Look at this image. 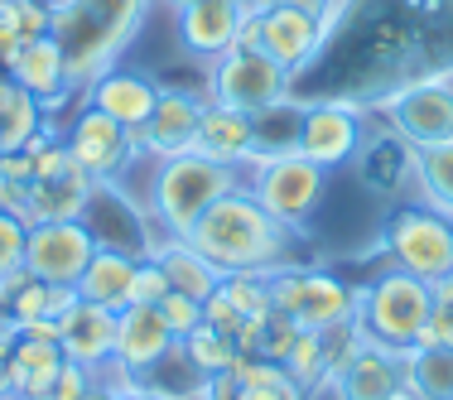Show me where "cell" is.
<instances>
[{
  "instance_id": "cell-1",
  "label": "cell",
  "mask_w": 453,
  "mask_h": 400,
  "mask_svg": "<svg viewBox=\"0 0 453 400\" xmlns=\"http://www.w3.org/2000/svg\"><path fill=\"white\" fill-rule=\"evenodd\" d=\"M295 232L299 227H289L275 212H265L251 188H232L226 198H218L193 222L188 242L222 275H275L285 265H299L295 261Z\"/></svg>"
},
{
  "instance_id": "cell-2",
  "label": "cell",
  "mask_w": 453,
  "mask_h": 400,
  "mask_svg": "<svg viewBox=\"0 0 453 400\" xmlns=\"http://www.w3.org/2000/svg\"><path fill=\"white\" fill-rule=\"evenodd\" d=\"M150 15V0H63L53 5V29L68 68V88L88 92L106 68L121 63Z\"/></svg>"
},
{
  "instance_id": "cell-3",
  "label": "cell",
  "mask_w": 453,
  "mask_h": 400,
  "mask_svg": "<svg viewBox=\"0 0 453 400\" xmlns=\"http://www.w3.org/2000/svg\"><path fill=\"white\" fill-rule=\"evenodd\" d=\"M232 188H242V169L218 165V159L198 155V150L155 159L145 208H150V222H155L159 242H169V236H188L193 222H198L218 198H226Z\"/></svg>"
},
{
  "instance_id": "cell-4",
  "label": "cell",
  "mask_w": 453,
  "mask_h": 400,
  "mask_svg": "<svg viewBox=\"0 0 453 400\" xmlns=\"http://www.w3.org/2000/svg\"><path fill=\"white\" fill-rule=\"evenodd\" d=\"M429 319H434V285L405 275V270H386L381 280L357 289V319L352 323L372 348L405 357L410 348H419Z\"/></svg>"
},
{
  "instance_id": "cell-5",
  "label": "cell",
  "mask_w": 453,
  "mask_h": 400,
  "mask_svg": "<svg viewBox=\"0 0 453 400\" xmlns=\"http://www.w3.org/2000/svg\"><path fill=\"white\" fill-rule=\"evenodd\" d=\"M265 285H271V309L285 313L299 333H333L357 319V289L342 285L328 270L285 265L265 275Z\"/></svg>"
},
{
  "instance_id": "cell-6",
  "label": "cell",
  "mask_w": 453,
  "mask_h": 400,
  "mask_svg": "<svg viewBox=\"0 0 453 400\" xmlns=\"http://www.w3.org/2000/svg\"><path fill=\"white\" fill-rule=\"evenodd\" d=\"M242 169H251V179H242V188H251L256 203L289 227H304L319 212L323 193H328V169H319L314 159H304V155L246 159Z\"/></svg>"
},
{
  "instance_id": "cell-7",
  "label": "cell",
  "mask_w": 453,
  "mask_h": 400,
  "mask_svg": "<svg viewBox=\"0 0 453 400\" xmlns=\"http://www.w3.org/2000/svg\"><path fill=\"white\" fill-rule=\"evenodd\" d=\"M78 222L92 232V242L102 246V251H121V256L145 261V256H155V246H159L150 208L126 193L121 179H96L88 203H82V212H78Z\"/></svg>"
},
{
  "instance_id": "cell-8",
  "label": "cell",
  "mask_w": 453,
  "mask_h": 400,
  "mask_svg": "<svg viewBox=\"0 0 453 400\" xmlns=\"http://www.w3.org/2000/svg\"><path fill=\"white\" fill-rule=\"evenodd\" d=\"M386 251H391L395 270L425 280V285H439L453 275V218L425 208V203L401 208L386 222Z\"/></svg>"
},
{
  "instance_id": "cell-9",
  "label": "cell",
  "mask_w": 453,
  "mask_h": 400,
  "mask_svg": "<svg viewBox=\"0 0 453 400\" xmlns=\"http://www.w3.org/2000/svg\"><path fill=\"white\" fill-rule=\"evenodd\" d=\"M289 73L261 49H226L222 58L208 63V102H222L232 112H265V106L289 96Z\"/></svg>"
},
{
  "instance_id": "cell-10",
  "label": "cell",
  "mask_w": 453,
  "mask_h": 400,
  "mask_svg": "<svg viewBox=\"0 0 453 400\" xmlns=\"http://www.w3.org/2000/svg\"><path fill=\"white\" fill-rule=\"evenodd\" d=\"M63 140H68L73 165H78L82 174H92V179H121L126 169H131V159H140L135 135L126 131L121 121H111L106 112L88 106V102L78 106V116H73V126L63 131Z\"/></svg>"
},
{
  "instance_id": "cell-11",
  "label": "cell",
  "mask_w": 453,
  "mask_h": 400,
  "mask_svg": "<svg viewBox=\"0 0 453 400\" xmlns=\"http://www.w3.org/2000/svg\"><path fill=\"white\" fill-rule=\"evenodd\" d=\"M386 112H391V131L415 150L449 145L453 140V88L444 78L405 82V88L386 102Z\"/></svg>"
},
{
  "instance_id": "cell-12",
  "label": "cell",
  "mask_w": 453,
  "mask_h": 400,
  "mask_svg": "<svg viewBox=\"0 0 453 400\" xmlns=\"http://www.w3.org/2000/svg\"><path fill=\"white\" fill-rule=\"evenodd\" d=\"M96 256L92 232L78 218L73 222H39L29 227V246H25V270L44 285H73L78 289L82 270Z\"/></svg>"
},
{
  "instance_id": "cell-13",
  "label": "cell",
  "mask_w": 453,
  "mask_h": 400,
  "mask_svg": "<svg viewBox=\"0 0 453 400\" xmlns=\"http://www.w3.org/2000/svg\"><path fill=\"white\" fill-rule=\"evenodd\" d=\"M362 145H366V131H362V112H357L352 102L333 96V102H309V106H304V126H299V155L314 159L319 169L352 165Z\"/></svg>"
},
{
  "instance_id": "cell-14",
  "label": "cell",
  "mask_w": 453,
  "mask_h": 400,
  "mask_svg": "<svg viewBox=\"0 0 453 400\" xmlns=\"http://www.w3.org/2000/svg\"><path fill=\"white\" fill-rule=\"evenodd\" d=\"M203 106H208V92H188V88H159V102L150 112V121L140 126L135 150L140 159H169L193 150L198 140V121H203Z\"/></svg>"
},
{
  "instance_id": "cell-15",
  "label": "cell",
  "mask_w": 453,
  "mask_h": 400,
  "mask_svg": "<svg viewBox=\"0 0 453 400\" xmlns=\"http://www.w3.org/2000/svg\"><path fill=\"white\" fill-rule=\"evenodd\" d=\"M0 73H5L15 88H25L35 102H44V112H58V102H73L68 68H63V49H58L53 35L25 39L19 49L0 53Z\"/></svg>"
},
{
  "instance_id": "cell-16",
  "label": "cell",
  "mask_w": 453,
  "mask_h": 400,
  "mask_svg": "<svg viewBox=\"0 0 453 400\" xmlns=\"http://www.w3.org/2000/svg\"><path fill=\"white\" fill-rule=\"evenodd\" d=\"M323 44H328L323 19L304 15V10H289V5L261 10V44H256V49H261L265 58H275L289 78H299V73H304L309 63L323 53Z\"/></svg>"
},
{
  "instance_id": "cell-17",
  "label": "cell",
  "mask_w": 453,
  "mask_h": 400,
  "mask_svg": "<svg viewBox=\"0 0 453 400\" xmlns=\"http://www.w3.org/2000/svg\"><path fill=\"white\" fill-rule=\"evenodd\" d=\"M242 19H246V0H193V5L174 10L179 44L198 63H212L226 49H236Z\"/></svg>"
},
{
  "instance_id": "cell-18",
  "label": "cell",
  "mask_w": 453,
  "mask_h": 400,
  "mask_svg": "<svg viewBox=\"0 0 453 400\" xmlns=\"http://www.w3.org/2000/svg\"><path fill=\"white\" fill-rule=\"evenodd\" d=\"M179 348L174 328L165 323V313H159V304H131L116 313V362L131 366L135 381L150 372V366H159L169 352Z\"/></svg>"
},
{
  "instance_id": "cell-19",
  "label": "cell",
  "mask_w": 453,
  "mask_h": 400,
  "mask_svg": "<svg viewBox=\"0 0 453 400\" xmlns=\"http://www.w3.org/2000/svg\"><path fill=\"white\" fill-rule=\"evenodd\" d=\"M328 386L338 400H395L405 391V362H401V352L362 342V348L333 372Z\"/></svg>"
},
{
  "instance_id": "cell-20",
  "label": "cell",
  "mask_w": 453,
  "mask_h": 400,
  "mask_svg": "<svg viewBox=\"0 0 453 400\" xmlns=\"http://www.w3.org/2000/svg\"><path fill=\"white\" fill-rule=\"evenodd\" d=\"M82 102L96 106V112H106L111 121H121L126 131H140V126L150 121V112H155V102H159V82L145 78L140 68L116 63V68H106L102 78L82 92Z\"/></svg>"
},
{
  "instance_id": "cell-21",
  "label": "cell",
  "mask_w": 453,
  "mask_h": 400,
  "mask_svg": "<svg viewBox=\"0 0 453 400\" xmlns=\"http://www.w3.org/2000/svg\"><path fill=\"white\" fill-rule=\"evenodd\" d=\"M58 348L68 362L96 372V366L116 352V313L92 304V299H73V304L58 313Z\"/></svg>"
},
{
  "instance_id": "cell-22",
  "label": "cell",
  "mask_w": 453,
  "mask_h": 400,
  "mask_svg": "<svg viewBox=\"0 0 453 400\" xmlns=\"http://www.w3.org/2000/svg\"><path fill=\"white\" fill-rule=\"evenodd\" d=\"M92 174H82L78 165L73 169H63V174H53V179H35L25 188V203H19V218H25L29 227H39V222H73L82 212V203H88V193H92Z\"/></svg>"
},
{
  "instance_id": "cell-23",
  "label": "cell",
  "mask_w": 453,
  "mask_h": 400,
  "mask_svg": "<svg viewBox=\"0 0 453 400\" xmlns=\"http://www.w3.org/2000/svg\"><path fill=\"white\" fill-rule=\"evenodd\" d=\"M193 150H198V155H208V159H218V165L242 169L246 159L256 155V145H251V116L232 112V106H222V102H208V106H203V121H198V140H193Z\"/></svg>"
},
{
  "instance_id": "cell-24",
  "label": "cell",
  "mask_w": 453,
  "mask_h": 400,
  "mask_svg": "<svg viewBox=\"0 0 453 400\" xmlns=\"http://www.w3.org/2000/svg\"><path fill=\"white\" fill-rule=\"evenodd\" d=\"M63 348L58 342H39V338H19L15 352L5 357L10 366V386H15V400H44L53 391V381H58L63 372Z\"/></svg>"
},
{
  "instance_id": "cell-25",
  "label": "cell",
  "mask_w": 453,
  "mask_h": 400,
  "mask_svg": "<svg viewBox=\"0 0 453 400\" xmlns=\"http://www.w3.org/2000/svg\"><path fill=\"white\" fill-rule=\"evenodd\" d=\"M135 256H121V251H102L96 246V256L88 261V270H82L78 280V299H92V304L121 313L131 309V285H135Z\"/></svg>"
},
{
  "instance_id": "cell-26",
  "label": "cell",
  "mask_w": 453,
  "mask_h": 400,
  "mask_svg": "<svg viewBox=\"0 0 453 400\" xmlns=\"http://www.w3.org/2000/svg\"><path fill=\"white\" fill-rule=\"evenodd\" d=\"M155 261L165 265L169 289H179V295L208 299L212 289L222 285V270L212 265L203 251H193V242H188V236H169V242H159V246H155Z\"/></svg>"
},
{
  "instance_id": "cell-27",
  "label": "cell",
  "mask_w": 453,
  "mask_h": 400,
  "mask_svg": "<svg viewBox=\"0 0 453 400\" xmlns=\"http://www.w3.org/2000/svg\"><path fill=\"white\" fill-rule=\"evenodd\" d=\"M405 391L415 400H453V342H425L405 357Z\"/></svg>"
},
{
  "instance_id": "cell-28",
  "label": "cell",
  "mask_w": 453,
  "mask_h": 400,
  "mask_svg": "<svg viewBox=\"0 0 453 400\" xmlns=\"http://www.w3.org/2000/svg\"><path fill=\"white\" fill-rule=\"evenodd\" d=\"M299 126H304V102H275L265 112L251 116V159H280V155H299Z\"/></svg>"
},
{
  "instance_id": "cell-29",
  "label": "cell",
  "mask_w": 453,
  "mask_h": 400,
  "mask_svg": "<svg viewBox=\"0 0 453 400\" xmlns=\"http://www.w3.org/2000/svg\"><path fill=\"white\" fill-rule=\"evenodd\" d=\"M415 193H419L425 208L453 218V140H449V145L419 150V159H415Z\"/></svg>"
},
{
  "instance_id": "cell-30",
  "label": "cell",
  "mask_w": 453,
  "mask_h": 400,
  "mask_svg": "<svg viewBox=\"0 0 453 400\" xmlns=\"http://www.w3.org/2000/svg\"><path fill=\"white\" fill-rule=\"evenodd\" d=\"M49 126V112L44 102H35L25 88L10 92V102L0 106V155H19L39 131Z\"/></svg>"
},
{
  "instance_id": "cell-31",
  "label": "cell",
  "mask_w": 453,
  "mask_h": 400,
  "mask_svg": "<svg viewBox=\"0 0 453 400\" xmlns=\"http://www.w3.org/2000/svg\"><path fill=\"white\" fill-rule=\"evenodd\" d=\"M285 372L295 376L309 396H314L319 386H328V376H333L328 338H323V333H295V342H289V352H285Z\"/></svg>"
},
{
  "instance_id": "cell-32",
  "label": "cell",
  "mask_w": 453,
  "mask_h": 400,
  "mask_svg": "<svg viewBox=\"0 0 453 400\" xmlns=\"http://www.w3.org/2000/svg\"><path fill=\"white\" fill-rule=\"evenodd\" d=\"M179 348H183V357H188L203 376H222V372H232V362H236L232 333L212 328V323H198L188 338H179Z\"/></svg>"
},
{
  "instance_id": "cell-33",
  "label": "cell",
  "mask_w": 453,
  "mask_h": 400,
  "mask_svg": "<svg viewBox=\"0 0 453 400\" xmlns=\"http://www.w3.org/2000/svg\"><path fill=\"white\" fill-rule=\"evenodd\" d=\"M218 295L242 319H265L271 313V285H265V275H222Z\"/></svg>"
},
{
  "instance_id": "cell-34",
  "label": "cell",
  "mask_w": 453,
  "mask_h": 400,
  "mask_svg": "<svg viewBox=\"0 0 453 400\" xmlns=\"http://www.w3.org/2000/svg\"><path fill=\"white\" fill-rule=\"evenodd\" d=\"M25 246H29V222L19 212L0 208V275L25 270Z\"/></svg>"
},
{
  "instance_id": "cell-35",
  "label": "cell",
  "mask_w": 453,
  "mask_h": 400,
  "mask_svg": "<svg viewBox=\"0 0 453 400\" xmlns=\"http://www.w3.org/2000/svg\"><path fill=\"white\" fill-rule=\"evenodd\" d=\"M159 313H165V323L174 328V338H188V333L203 323V299H193V295H179V289H169V295L159 299Z\"/></svg>"
},
{
  "instance_id": "cell-36",
  "label": "cell",
  "mask_w": 453,
  "mask_h": 400,
  "mask_svg": "<svg viewBox=\"0 0 453 400\" xmlns=\"http://www.w3.org/2000/svg\"><path fill=\"white\" fill-rule=\"evenodd\" d=\"M169 295V275L165 265L155 261V256H145V261L135 265V285H131V304H159V299Z\"/></svg>"
},
{
  "instance_id": "cell-37",
  "label": "cell",
  "mask_w": 453,
  "mask_h": 400,
  "mask_svg": "<svg viewBox=\"0 0 453 400\" xmlns=\"http://www.w3.org/2000/svg\"><path fill=\"white\" fill-rule=\"evenodd\" d=\"M92 386H96L92 366H78V362H63L58 381H53V391H49L44 400H88V396H92Z\"/></svg>"
},
{
  "instance_id": "cell-38",
  "label": "cell",
  "mask_w": 453,
  "mask_h": 400,
  "mask_svg": "<svg viewBox=\"0 0 453 400\" xmlns=\"http://www.w3.org/2000/svg\"><path fill=\"white\" fill-rule=\"evenodd\" d=\"M236 400H309V391L295 376H285L275 386H236Z\"/></svg>"
},
{
  "instance_id": "cell-39",
  "label": "cell",
  "mask_w": 453,
  "mask_h": 400,
  "mask_svg": "<svg viewBox=\"0 0 453 400\" xmlns=\"http://www.w3.org/2000/svg\"><path fill=\"white\" fill-rule=\"evenodd\" d=\"M19 338H39V342H58V319H25L15 323Z\"/></svg>"
},
{
  "instance_id": "cell-40",
  "label": "cell",
  "mask_w": 453,
  "mask_h": 400,
  "mask_svg": "<svg viewBox=\"0 0 453 400\" xmlns=\"http://www.w3.org/2000/svg\"><path fill=\"white\" fill-rule=\"evenodd\" d=\"M15 342H19V328H15V319H10V309H0V362L15 352Z\"/></svg>"
},
{
  "instance_id": "cell-41",
  "label": "cell",
  "mask_w": 453,
  "mask_h": 400,
  "mask_svg": "<svg viewBox=\"0 0 453 400\" xmlns=\"http://www.w3.org/2000/svg\"><path fill=\"white\" fill-rule=\"evenodd\" d=\"M121 400H165V396H155V391H145V386H135V391L121 396Z\"/></svg>"
},
{
  "instance_id": "cell-42",
  "label": "cell",
  "mask_w": 453,
  "mask_h": 400,
  "mask_svg": "<svg viewBox=\"0 0 453 400\" xmlns=\"http://www.w3.org/2000/svg\"><path fill=\"white\" fill-rule=\"evenodd\" d=\"M88 400H121V396H116V391H106V386H92V396Z\"/></svg>"
},
{
  "instance_id": "cell-43",
  "label": "cell",
  "mask_w": 453,
  "mask_h": 400,
  "mask_svg": "<svg viewBox=\"0 0 453 400\" xmlns=\"http://www.w3.org/2000/svg\"><path fill=\"white\" fill-rule=\"evenodd\" d=\"M159 5H165L169 15H174V10H183V5H193V0H159Z\"/></svg>"
},
{
  "instance_id": "cell-44",
  "label": "cell",
  "mask_w": 453,
  "mask_h": 400,
  "mask_svg": "<svg viewBox=\"0 0 453 400\" xmlns=\"http://www.w3.org/2000/svg\"><path fill=\"white\" fill-rule=\"evenodd\" d=\"M395 400H415V396H410V391H401V396H395Z\"/></svg>"
}]
</instances>
